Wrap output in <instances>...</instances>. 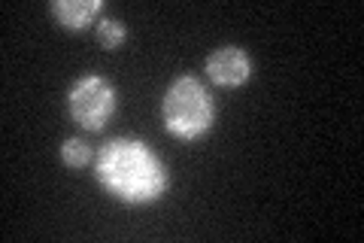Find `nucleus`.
I'll use <instances>...</instances> for the list:
<instances>
[{"label":"nucleus","mask_w":364,"mask_h":243,"mask_svg":"<svg viewBox=\"0 0 364 243\" xmlns=\"http://www.w3.org/2000/svg\"><path fill=\"white\" fill-rule=\"evenodd\" d=\"M95 158L91 155V143L85 140V137H67V140L61 143V161L67 167H85L88 161Z\"/></svg>","instance_id":"7"},{"label":"nucleus","mask_w":364,"mask_h":243,"mask_svg":"<svg viewBox=\"0 0 364 243\" xmlns=\"http://www.w3.org/2000/svg\"><path fill=\"white\" fill-rule=\"evenodd\" d=\"M95 37H97V43L104 46V49H119V46L124 43V25H122V19H116V16H100L97 25H95Z\"/></svg>","instance_id":"6"},{"label":"nucleus","mask_w":364,"mask_h":243,"mask_svg":"<svg viewBox=\"0 0 364 243\" xmlns=\"http://www.w3.org/2000/svg\"><path fill=\"white\" fill-rule=\"evenodd\" d=\"M203 71H207L210 83L222 86V88H237L243 86L249 76H252V58L243 46L225 43L219 49H213L203 61Z\"/></svg>","instance_id":"4"},{"label":"nucleus","mask_w":364,"mask_h":243,"mask_svg":"<svg viewBox=\"0 0 364 243\" xmlns=\"http://www.w3.org/2000/svg\"><path fill=\"white\" fill-rule=\"evenodd\" d=\"M97 182L124 204H152L167 192V167L152 146L134 137H112L95 155Z\"/></svg>","instance_id":"1"},{"label":"nucleus","mask_w":364,"mask_h":243,"mask_svg":"<svg viewBox=\"0 0 364 243\" xmlns=\"http://www.w3.org/2000/svg\"><path fill=\"white\" fill-rule=\"evenodd\" d=\"M116 86L97 73H85L67 91L70 119L85 131H100L116 113Z\"/></svg>","instance_id":"3"},{"label":"nucleus","mask_w":364,"mask_h":243,"mask_svg":"<svg viewBox=\"0 0 364 243\" xmlns=\"http://www.w3.org/2000/svg\"><path fill=\"white\" fill-rule=\"evenodd\" d=\"M164 128L179 140H198L215 122V100L195 76H176L161 98Z\"/></svg>","instance_id":"2"},{"label":"nucleus","mask_w":364,"mask_h":243,"mask_svg":"<svg viewBox=\"0 0 364 243\" xmlns=\"http://www.w3.org/2000/svg\"><path fill=\"white\" fill-rule=\"evenodd\" d=\"M52 16L67 31H82L88 25H97L104 16V4L100 0H52Z\"/></svg>","instance_id":"5"}]
</instances>
